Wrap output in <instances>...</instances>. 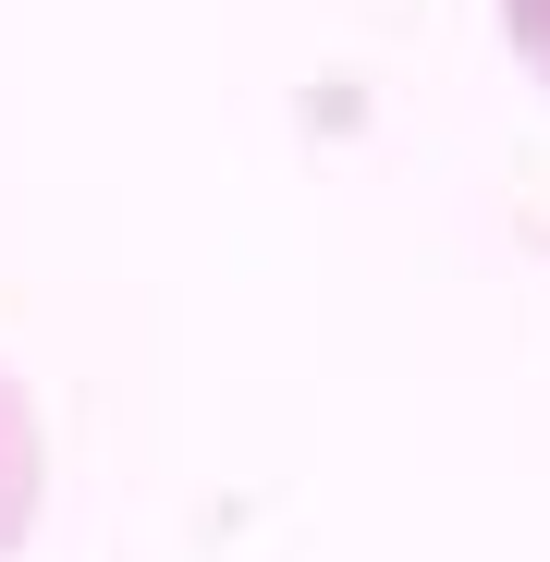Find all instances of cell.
<instances>
[{
	"label": "cell",
	"instance_id": "cell-1",
	"mask_svg": "<svg viewBox=\"0 0 550 562\" xmlns=\"http://www.w3.org/2000/svg\"><path fill=\"white\" fill-rule=\"evenodd\" d=\"M37 514H49V416H37V392L13 367H0V562L37 538Z\"/></svg>",
	"mask_w": 550,
	"mask_h": 562
},
{
	"label": "cell",
	"instance_id": "cell-2",
	"mask_svg": "<svg viewBox=\"0 0 550 562\" xmlns=\"http://www.w3.org/2000/svg\"><path fill=\"white\" fill-rule=\"evenodd\" d=\"M490 13H502V37H514V61L550 86V0H490Z\"/></svg>",
	"mask_w": 550,
	"mask_h": 562
}]
</instances>
